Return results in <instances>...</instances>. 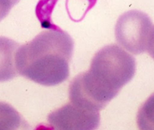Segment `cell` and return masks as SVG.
Masks as SVG:
<instances>
[{
    "instance_id": "8",
    "label": "cell",
    "mask_w": 154,
    "mask_h": 130,
    "mask_svg": "<svg viewBox=\"0 0 154 130\" xmlns=\"http://www.w3.org/2000/svg\"><path fill=\"white\" fill-rule=\"evenodd\" d=\"M137 123L140 130H154V93L139 109Z\"/></svg>"
},
{
    "instance_id": "4",
    "label": "cell",
    "mask_w": 154,
    "mask_h": 130,
    "mask_svg": "<svg viewBox=\"0 0 154 130\" xmlns=\"http://www.w3.org/2000/svg\"><path fill=\"white\" fill-rule=\"evenodd\" d=\"M50 130H96L100 124L98 111L68 103L48 115Z\"/></svg>"
},
{
    "instance_id": "9",
    "label": "cell",
    "mask_w": 154,
    "mask_h": 130,
    "mask_svg": "<svg viewBox=\"0 0 154 130\" xmlns=\"http://www.w3.org/2000/svg\"><path fill=\"white\" fill-rule=\"evenodd\" d=\"M20 2V0H0V21L3 20L11 8Z\"/></svg>"
},
{
    "instance_id": "5",
    "label": "cell",
    "mask_w": 154,
    "mask_h": 130,
    "mask_svg": "<svg viewBox=\"0 0 154 130\" xmlns=\"http://www.w3.org/2000/svg\"><path fill=\"white\" fill-rule=\"evenodd\" d=\"M19 45L6 37H0V82L10 81L17 77L18 72L15 55Z\"/></svg>"
},
{
    "instance_id": "7",
    "label": "cell",
    "mask_w": 154,
    "mask_h": 130,
    "mask_svg": "<svg viewBox=\"0 0 154 130\" xmlns=\"http://www.w3.org/2000/svg\"><path fill=\"white\" fill-rule=\"evenodd\" d=\"M58 0H39L35 7V14L40 22L41 25L45 29H56L58 26L52 22V12ZM88 7L85 10V14L95 5L97 0H87Z\"/></svg>"
},
{
    "instance_id": "2",
    "label": "cell",
    "mask_w": 154,
    "mask_h": 130,
    "mask_svg": "<svg viewBox=\"0 0 154 130\" xmlns=\"http://www.w3.org/2000/svg\"><path fill=\"white\" fill-rule=\"evenodd\" d=\"M74 42L60 28L43 31L19 47L15 55L18 73L43 86H55L69 75Z\"/></svg>"
},
{
    "instance_id": "10",
    "label": "cell",
    "mask_w": 154,
    "mask_h": 130,
    "mask_svg": "<svg viewBox=\"0 0 154 130\" xmlns=\"http://www.w3.org/2000/svg\"><path fill=\"white\" fill-rule=\"evenodd\" d=\"M146 50L148 51V54L154 60V26L152 27V29L149 32V37H148Z\"/></svg>"
},
{
    "instance_id": "1",
    "label": "cell",
    "mask_w": 154,
    "mask_h": 130,
    "mask_svg": "<svg viewBox=\"0 0 154 130\" xmlns=\"http://www.w3.org/2000/svg\"><path fill=\"white\" fill-rule=\"evenodd\" d=\"M136 71L134 57L117 45L105 46L94 55L88 72L77 75L69 85L70 102L98 111L115 98Z\"/></svg>"
},
{
    "instance_id": "6",
    "label": "cell",
    "mask_w": 154,
    "mask_h": 130,
    "mask_svg": "<svg viewBox=\"0 0 154 130\" xmlns=\"http://www.w3.org/2000/svg\"><path fill=\"white\" fill-rule=\"evenodd\" d=\"M0 130H32V128L12 106L0 102Z\"/></svg>"
},
{
    "instance_id": "3",
    "label": "cell",
    "mask_w": 154,
    "mask_h": 130,
    "mask_svg": "<svg viewBox=\"0 0 154 130\" xmlns=\"http://www.w3.org/2000/svg\"><path fill=\"white\" fill-rule=\"evenodd\" d=\"M152 24L149 16L142 11H127L119 17L115 35L119 45L128 52L140 54L146 50Z\"/></svg>"
}]
</instances>
